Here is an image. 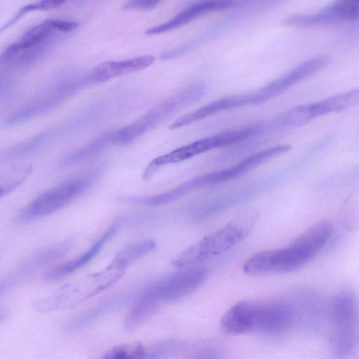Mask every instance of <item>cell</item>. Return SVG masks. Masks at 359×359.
<instances>
[{
    "label": "cell",
    "mask_w": 359,
    "mask_h": 359,
    "mask_svg": "<svg viewBox=\"0 0 359 359\" xmlns=\"http://www.w3.org/2000/svg\"><path fill=\"white\" fill-rule=\"evenodd\" d=\"M297 313L285 300L242 301L232 306L222 316V330L231 334L250 332L278 334L288 330Z\"/></svg>",
    "instance_id": "1"
},
{
    "label": "cell",
    "mask_w": 359,
    "mask_h": 359,
    "mask_svg": "<svg viewBox=\"0 0 359 359\" xmlns=\"http://www.w3.org/2000/svg\"><path fill=\"white\" fill-rule=\"evenodd\" d=\"M333 232L332 224L322 221L309 228L284 248L258 252V271L264 275L290 273L302 268L327 245Z\"/></svg>",
    "instance_id": "2"
},
{
    "label": "cell",
    "mask_w": 359,
    "mask_h": 359,
    "mask_svg": "<svg viewBox=\"0 0 359 359\" xmlns=\"http://www.w3.org/2000/svg\"><path fill=\"white\" fill-rule=\"evenodd\" d=\"M126 270L110 263L104 269L66 283L54 292L36 301L34 308L41 313L74 307L116 283Z\"/></svg>",
    "instance_id": "3"
},
{
    "label": "cell",
    "mask_w": 359,
    "mask_h": 359,
    "mask_svg": "<svg viewBox=\"0 0 359 359\" xmlns=\"http://www.w3.org/2000/svg\"><path fill=\"white\" fill-rule=\"evenodd\" d=\"M203 82L192 83L156 104L132 123L116 130L119 144L132 142L172 115L200 100L206 93Z\"/></svg>",
    "instance_id": "4"
},
{
    "label": "cell",
    "mask_w": 359,
    "mask_h": 359,
    "mask_svg": "<svg viewBox=\"0 0 359 359\" xmlns=\"http://www.w3.org/2000/svg\"><path fill=\"white\" fill-rule=\"evenodd\" d=\"M255 219L245 216L229 222L181 252L172 264L179 269L196 266L224 252L248 235Z\"/></svg>",
    "instance_id": "5"
},
{
    "label": "cell",
    "mask_w": 359,
    "mask_h": 359,
    "mask_svg": "<svg viewBox=\"0 0 359 359\" xmlns=\"http://www.w3.org/2000/svg\"><path fill=\"white\" fill-rule=\"evenodd\" d=\"M264 130V122H258L236 130L204 137L184 145L154 158L144 170L142 178L144 181H149L164 165L177 163L214 149L241 142L262 133Z\"/></svg>",
    "instance_id": "6"
},
{
    "label": "cell",
    "mask_w": 359,
    "mask_h": 359,
    "mask_svg": "<svg viewBox=\"0 0 359 359\" xmlns=\"http://www.w3.org/2000/svg\"><path fill=\"white\" fill-rule=\"evenodd\" d=\"M332 346L340 357L353 353L359 345V309L357 300L349 292L338 294L331 306Z\"/></svg>",
    "instance_id": "7"
},
{
    "label": "cell",
    "mask_w": 359,
    "mask_h": 359,
    "mask_svg": "<svg viewBox=\"0 0 359 359\" xmlns=\"http://www.w3.org/2000/svg\"><path fill=\"white\" fill-rule=\"evenodd\" d=\"M94 175L68 180L38 196L18 215L17 220L26 222L51 215L85 193L93 184Z\"/></svg>",
    "instance_id": "8"
},
{
    "label": "cell",
    "mask_w": 359,
    "mask_h": 359,
    "mask_svg": "<svg viewBox=\"0 0 359 359\" xmlns=\"http://www.w3.org/2000/svg\"><path fill=\"white\" fill-rule=\"evenodd\" d=\"M148 285L141 294L158 306L163 302L180 299L194 292L208 276L205 266H191Z\"/></svg>",
    "instance_id": "9"
},
{
    "label": "cell",
    "mask_w": 359,
    "mask_h": 359,
    "mask_svg": "<svg viewBox=\"0 0 359 359\" xmlns=\"http://www.w3.org/2000/svg\"><path fill=\"white\" fill-rule=\"evenodd\" d=\"M73 245V240L68 239L43 248L24 259L1 278V295L21 285L45 266L66 255Z\"/></svg>",
    "instance_id": "10"
},
{
    "label": "cell",
    "mask_w": 359,
    "mask_h": 359,
    "mask_svg": "<svg viewBox=\"0 0 359 359\" xmlns=\"http://www.w3.org/2000/svg\"><path fill=\"white\" fill-rule=\"evenodd\" d=\"M359 20V0H334L317 12L292 15L282 23L288 27H313Z\"/></svg>",
    "instance_id": "11"
},
{
    "label": "cell",
    "mask_w": 359,
    "mask_h": 359,
    "mask_svg": "<svg viewBox=\"0 0 359 359\" xmlns=\"http://www.w3.org/2000/svg\"><path fill=\"white\" fill-rule=\"evenodd\" d=\"M85 77L74 78L57 82L41 93L38 97L11 116L7 123L13 125L51 109L70 97L79 87L88 83Z\"/></svg>",
    "instance_id": "12"
},
{
    "label": "cell",
    "mask_w": 359,
    "mask_h": 359,
    "mask_svg": "<svg viewBox=\"0 0 359 359\" xmlns=\"http://www.w3.org/2000/svg\"><path fill=\"white\" fill-rule=\"evenodd\" d=\"M272 98L273 97L270 93L262 91L260 89L255 92L222 97L179 117L170 125L169 129L171 130H176L221 111L248 104H259L267 102Z\"/></svg>",
    "instance_id": "13"
},
{
    "label": "cell",
    "mask_w": 359,
    "mask_h": 359,
    "mask_svg": "<svg viewBox=\"0 0 359 359\" xmlns=\"http://www.w3.org/2000/svg\"><path fill=\"white\" fill-rule=\"evenodd\" d=\"M266 161V154L263 151H259L246 157L230 168L195 177L177 186V187L180 194L184 196L198 189L239 177L264 163Z\"/></svg>",
    "instance_id": "14"
},
{
    "label": "cell",
    "mask_w": 359,
    "mask_h": 359,
    "mask_svg": "<svg viewBox=\"0 0 359 359\" xmlns=\"http://www.w3.org/2000/svg\"><path fill=\"white\" fill-rule=\"evenodd\" d=\"M283 1L284 0H256L247 5L239 7L233 14L212 26L198 37L190 41L189 43L173 48L172 50V55L175 57L184 55L196 48L201 43L217 36V34L222 33L235 22L252 14L271 9L281 4Z\"/></svg>",
    "instance_id": "15"
},
{
    "label": "cell",
    "mask_w": 359,
    "mask_h": 359,
    "mask_svg": "<svg viewBox=\"0 0 359 359\" xmlns=\"http://www.w3.org/2000/svg\"><path fill=\"white\" fill-rule=\"evenodd\" d=\"M135 295V290H127L108 296L74 316L65 327L69 330L85 328L102 316L125 306L133 300Z\"/></svg>",
    "instance_id": "16"
},
{
    "label": "cell",
    "mask_w": 359,
    "mask_h": 359,
    "mask_svg": "<svg viewBox=\"0 0 359 359\" xmlns=\"http://www.w3.org/2000/svg\"><path fill=\"white\" fill-rule=\"evenodd\" d=\"M330 62L327 55H318L299 65L289 72L277 78L260 88L276 97L291 86L318 72Z\"/></svg>",
    "instance_id": "17"
},
{
    "label": "cell",
    "mask_w": 359,
    "mask_h": 359,
    "mask_svg": "<svg viewBox=\"0 0 359 359\" xmlns=\"http://www.w3.org/2000/svg\"><path fill=\"white\" fill-rule=\"evenodd\" d=\"M230 8V0H203L189 6L170 20L148 28L145 34L156 35L165 33L184 26L203 15Z\"/></svg>",
    "instance_id": "18"
},
{
    "label": "cell",
    "mask_w": 359,
    "mask_h": 359,
    "mask_svg": "<svg viewBox=\"0 0 359 359\" xmlns=\"http://www.w3.org/2000/svg\"><path fill=\"white\" fill-rule=\"evenodd\" d=\"M118 224L119 222L113 223L88 250L79 256L48 270L43 276V278L48 281L56 280L86 265L99 254L104 245L114 236L118 229Z\"/></svg>",
    "instance_id": "19"
},
{
    "label": "cell",
    "mask_w": 359,
    "mask_h": 359,
    "mask_svg": "<svg viewBox=\"0 0 359 359\" xmlns=\"http://www.w3.org/2000/svg\"><path fill=\"white\" fill-rule=\"evenodd\" d=\"M153 55H143L120 61H107L95 67L88 75V83H100L127 74L142 70L154 63Z\"/></svg>",
    "instance_id": "20"
},
{
    "label": "cell",
    "mask_w": 359,
    "mask_h": 359,
    "mask_svg": "<svg viewBox=\"0 0 359 359\" xmlns=\"http://www.w3.org/2000/svg\"><path fill=\"white\" fill-rule=\"evenodd\" d=\"M54 31L46 20L27 30L16 42L8 46L1 56L2 62L8 63L18 53L41 44Z\"/></svg>",
    "instance_id": "21"
},
{
    "label": "cell",
    "mask_w": 359,
    "mask_h": 359,
    "mask_svg": "<svg viewBox=\"0 0 359 359\" xmlns=\"http://www.w3.org/2000/svg\"><path fill=\"white\" fill-rule=\"evenodd\" d=\"M359 104V87L309 104L314 118L329 114L339 112Z\"/></svg>",
    "instance_id": "22"
},
{
    "label": "cell",
    "mask_w": 359,
    "mask_h": 359,
    "mask_svg": "<svg viewBox=\"0 0 359 359\" xmlns=\"http://www.w3.org/2000/svg\"><path fill=\"white\" fill-rule=\"evenodd\" d=\"M156 246L155 241L151 239H144L130 243L116 253L111 263L126 270L130 265L153 251Z\"/></svg>",
    "instance_id": "23"
},
{
    "label": "cell",
    "mask_w": 359,
    "mask_h": 359,
    "mask_svg": "<svg viewBox=\"0 0 359 359\" xmlns=\"http://www.w3.org/2000/svg\"><path fill=\"white\" fill-rule=\"evenodd\" d=\"M111 145H118L115 130L106 132L96 137L83 148L67 156L64 159V163L71 164L81 161Z\"/></svg>",
    "instance_id": "24"
},
{
    "label": "cell",
    "mask_w": 359,
    "mask_h": 359,
    "mask_svg": "<svg viewBox=\"0 0 359 359\" xmlns=\"http://www.w3.org/2000/svg\"><path fill=\"white\" fill-rule=\"evenodd\" d=\"M146 354V346L141 343H130L115 346L102 356L107 359H132L144 358Z\"/></svg>",
    "instance_id": "25"
},
{
    "label": "cell",
    "mask_w": 359,
    "mask_h": 359,
    "mask_svg": "<svg viewBox=\"0 0 359 359\" xmlns=\"http://www.w3.org/2000/svg\"><path fill=\"white\" fill-rule=\"evenodd\" d=\"M162 0H129L123 6L124 10H148L156 7Z\"/></svg>",
    "instance_id": "26"
},
{
    "label": "cell",
    "mask_w": 359,
    "mask_h": 359,
    "mask_svg": "<svg viewBox=\"0 0 359 359\" xmlns=\"http://www.w3.org/2000/svg\"><path fill=\"white\" fill-rule=\"evenodd\" d=\"M54 30H58L63 32H69L76 29L79 24L74 21H67L57 19L48 20Z\"/></svg>",
    "instance_id": "27"
}]
</instances>
